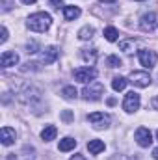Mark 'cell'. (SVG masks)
Returning a JSON list of instances; mask_svg holds the SVG:
<instances>
[{
  "mask_svg": "<svg viewBox=\"0 0 158 160\" xmlns=\"http://www.w3.org/2000/svg\"><path fill=\"white\" fill-rule=\"evenodd\" d=\"M52 24V17L47 13V11H37V13H32L26 21V26L32 30V32H47Z\"/></svg>",
  "mask_w": 158,
  "mask_h": 160,
  "instance_id": "cell-1",
  "label": "cell"
},
{
  "mask_svg": "<svg viewBox=\"0 0 158 160\" xmlns=\"http://www.w3.org/2000/svg\"><path fill=\"white\" fill-rule=\"evenodd\" d=\"M102 93H104V86L99 80L89 82V86H86L84 91H82V95H84L86 101H99L102 97Z\"/></svg>",
  "mask_w": 158,
  "mask_h": 160,
  "instance_id": "cell-2",
  "label": "cell"
},
{
  "mask_svg": "<svg viewBox=\"0 0 158 160\" xmlns=\"http://www.w3.org/2000/svg\"><path fill=\"white\" fill-rule=\"evenodd\" d=\"M138 60H140V63L145 69H153L158 62V56L156 52L151 50V48H141V50H138Z\"/></svg>",
  "mask_w": 158,
  "mask_h": 160,
  "instance_id": "cell-3",
  "label": "cell"
},
{
  "mask_svg": "<svg viewBox=\"0 0 158 160\" xmlns=\"http://www.w3.org/2000/svg\"><path fill=\"white\" fill-rule=\"evenodd\" d=\"M128 82H132L138 88H149L153 80H151V75L147 71H132L128 77Z\"/></svg>",
  "mask_w": 158,
  "mask_h": 160,
  "instance_id": "cell-4",
  "label": "cell"
},
{
  "mask_svg": "<svg viewBox=\"0 0 158 160\" xmlns=\"http://www.w3.org/2000/svg\"><path fill=\"white\" fill-rule=\"evenodd\" d=\"M87 119H89V123H91L95 128H99V130L110 127V116L104 114V112H93V114L87 116Z\"/></svg>",
  "mask_w": 158,
  "mask_h": 160,
  "instance_id": "cell-5",
  "label": "cell"
},
{
  "mask_svg": "<svg viewBox=\"0 0 158 160\" xmlns=\"http://www.w3.org/2000/svg\"><path fill=\"white\" fill-rule=\"evenodd\" d=\"M138 108H140V95L136 91H128L125 95V101H123V110L126 114H134Z\"/></svg>",
  "mask_w": 158,
  "mask_h": 160,
  "instance_id": "cell-6",
  "label": "cell"
},
{
  "mask_svg": "<svg viewBox=\"0 0 158 160\" xmlns=\"http://www.w3.org/2000/svg\"><path fill=\"white\" fill-rule=\"evenodd\" d=\"M95 78H97V69L95 67H78V69H75V80H78L82 84L93 82Z\"/></svg>",
  "mask_w": 158,
  "mask_h": 160,
  "instance_id": "cell-7",
  "label": "cell"
},
{
  "mask_svg": "<svg viewBox=\"0 0 158 160\" xmlns=\"http://www.w3.org/2000/svg\"><path fill=\"white\" fill-rule=\"evenodd\" d=\"M134 138H136V142H138L140 147H149V145L153 143V134H151V130H149L147 127H140V128L136 130Z\"/></svg>",
  "mask_w": 158,
  "mask_h": 160,
  "instance_id": "cell-8",
  "label": "cell"
},
{
  "mask_svg": "<svg viewBox=\"0 0 158 160\" xmlns=\"http://www.w3.org/2000/svg\"><path fill=\"white\" fill-rule=\"evenodd\" d=\"M58 56H60V48L58 47H47L43 52H41V63H45V65H50V63H54L56 60H58Z\"/></svg>",
  "mask_w": 158,
  "mask_h": 160,
  "instance_id": "cell-9",
  "label": "cell"
},
{
  "mask_svg": "<svg viewBox=\"0 0 158 160\" xmlns=\"http://www.w3.org/2000/svg\"><path fill=\"white\" fill-rule=\"evenodd\" d=\"M17 63H19V54H17V52H11V50H4V52H2V56H0V65H2L4 69L13 67V65H17Z\"/></svg>",
  "mask_w": 158,
  "mask_h": 160,
  "instance_id": "cell-10",
  "label": "cell"
},
{
  "mask_svg": "<svg viewBox=\"0 0 158 160\" xmlns=\"http://www.w3.org/2000/svg\"><path fill=\"white\" fill-rule=\"evenodd\" d=\"M156 15L155 13H145L141 19H140V26H141V30H145V32H151V30H155V26H156Z\"/></svg>",
  "mask_w": 158,
  "mask_h": 160,
  "instance_id": "cell-11",
  "label": "cell"
},
{
  "mask_svg": "<svg viewBox=\"0 0 158 160\" xmlns=\"http://www.w3.org/2000/svg\"><path fill=\"white\" fill-rule=\"evenodd\" d=\"M0 138H2V145H11L13 142H15V138H17V134H15V128H9V127H4L2 128V132H0Z\"/></svg>",
  "mask_w": 158,
  "mask_h": 160,
  "instance_id": "cell-12",
  "label": "cell"
},
{
  "mask_svg": "<svg viewBox=\"0 0 158 160\" xmlns=\"http://www.w3.org/2000/svg\"><path fill=\"white\" fill-rule=\"evenodd\" d=\"M104 142L102 140H89L87 142V151L91 153V155H101L102 151H104Z\"/></svg>",
  "mask_w": 158,
  "mask_h": 160,
  "instance_id": "cell-13",
  "label": "cell"
},
{
  "mask_svg": "<svg viewBox=\"0 0 158 160\" xmlns=\"http://www.w3.org/2000/svg\"><path fill=\"white\" fill-rule=\"evenodd\" d=\"M80 8L77 6H63V17H65V21H75V19H78L80 17Z\"/></svg>",
  "mask_w": 158,
  "mask_h": 160,
  "instance_id": "cell-14",
  "label": "cell"
},
{
  "mask_svg": "<svg viewBox=\"0 0 158 160\" xmlns=\"http://www.w3.org/2000/svg\"><path fill=\"white\" fill-rule=\"evenodd\" d=\"M56 134H58V128H56L54 125H47V127L41 130V140L50 142V140H54V138H56Z\"/></svg>",
  "mask_w": 158,
  "mask_h": 160,
  "instance_id": "cell-15",
  "label": "cell"
},
{
  "mask_svg": "<svg viewBox=\"0 0 158 160\" xmlns=\"http://www.w3.org/2000/svg\"><path fill=\"white\" fill-rule=\"evenodd\" d=\"M77 147V140L75 138H63V140H60V145H58V149L60 151H63V153H67V151H73Z\"/></svg>",
  "mask_w": 158,
  "mask_h": 160,
  "instance_id": "cell-16",
  "label": "cell"
},
{
  "mask_svg": "<svg viewBox=\"0 0 158 160\" xmlns=\"http://www.w3.org/2000/svg\"><path fill=\"white\" fill-rule=\"evenodd\" d=\"M93 34H95V28L87 24V26H84V28L78 30V39L80 41H89L91 38H93Z\"/></svg>",
  "mask_w": 158,
  "mask_h": 160,
  "instance_id": "cell-17",
  "label": "cell"
},
{
  "mask_svg": "<svg viewBox=\"0 0 158 160\" xmlns=\"http://www.w3.org/2000/svg\"><path fill=\"white\" fill-rule=\"evenodd\" d=\"M80 56H82V60H84V62L93 63V62L97 60V48H82Z\"/></svg>",
  "mask_w": 158,
  "mask_h": 160,
  "instance_id": "cell-18",
  "label": "cell"
},
{
  "mask_svg": "<svg viewBox=\"0 0 158 160\" xmlns=\"http://www.w3.org/2000/svg\"><path fill=\"white\" fill-rule=\"evenodd\" d=\"M126 84H128V80L125 78V77H114V80H112L114 91H123V89L126 88Z\"/></svg>",
  "mask_w": 158,
  "mask_h": 160,
  "instance_id": "cell-19",
  "label": "cell"
},
{
  "mask_svg": "<svg viewBox=\"0 0 158 160\" xmlns=\"http://www.w3.org/2000/svg\"><path fill=\"white\" fill-rule=\"evenodd\" d=\"M62 95H63V99L71 101V99H77L78 91H77V88H75V86H65V88L62 89Z\"/></svg>",
  "mask_w": 158,
  "mask_h": 160,
  "instance_id": "cell-20",
  "label": "cell"
},
{
  "mask_svg": "<svg viewBox=\"0 0 158 160\" xmlns=\"http://www.w3.org/2000/svg\"><path fill=\"white\" fill-rule=\"evenodd\" d=\"M104 38H106V41H117L119 38V32H117V28H114V26H106L104 28Z\"/></svg>",
  "mask_w": 158,
  "mask_h": 160,
  "instance_id": "cell-21",
  "label": "cell"
},
{
  "mask_svg": "<svg viewBox=\"0 0 158 160\" xmlns=\"http://www.w3.org/2000/svg\"><path fill=\"white\" fill-rule=\"evenodd\" d=\"M121 63H123V62H121V58L116 56V54H112V56H108V58H106V65H108V67H121Z\"/></svg>",
  "mask_w": 158,
  "mask_h": 160,
  "instance_id": "cell-22",
  "label": "cell"
},
{
  "mask_svg": "<svg viewBox=\"0 0 158 160\" xmlns=\"http://www.w3.org/2000/svg\"><path fill=\"white\" fill-rule=\"evenodd\" d=\"M36 48H37V43H36V41H32V43H28V45H26V52H28V54H34V52H37Z\"/></svg>",
  "mask_w": 158,
  "mask_h": 160,
  "instance_id": "cell-23",
  "label": "cell"
},
{
  "mask_svg": "<svg viewBox=\"0 0 158 160\" xmlns=\"http://www.w3.org/2000/svg\"><path fill=\"white\" fill-rule=\"evenodd\" d=\"M2 2V11L6 13V11H9L11 8H13V4H11V0H0Z\"/></svg>",
  "mask_w": 158,
  "mask_h": 160,
  "instance_id": "cell-24",
  "label": "cell"
},
{
  "mask_svg": "<svg viewBox=\"0 0 158 160\" xmlns=\"http://www.w3.org/2000/svg\"><path fill=\"white\" fill-rule=\"evenodd\" d=\"M0 34H2V36H0V43H6V41H7V36H9V34H7V28H6V26H2Z\"/></svg>",
  "mask_w": 158,
  "mask_h": 160,
  "instance_id": "cell-25",
  "label": "cell"
},
{
  "mask_svg": "<svg viewBox=\"0 0 158 160\" xmlns=\"http://www.w3.org/2000/svg\"><path fill=\"white\" fill-rule=\"evenodd\" d=\"M62 119L67 121V123H69V121H73V112H71V110H65V112L62 114Z\"/></svg>",
  "mask_w": 158,
  "mask_h": 160,
  "instance_id": "cell-26",
  "label": "cell"
},
{
  "mask_svg": "<svg viewBox=\"0 0 158 160\" xmlns=\"http://www.w3.org/2000/svg\"><path fill=\"white\" fill-rule=\"evenodd\" d=\"M50 6H52L54 9H60V8L63 6V2H62V0H50Z\"/></svg>",
  "mask_w": 158,
  "mask_h": 160,
  "instance_id": "cell-27",
  "label": "cell"
},
{
  "mask_svg": "<svg viewBox=\"0 0 158 160\" xmlns=\"http://www.w3.org/2000/svg\"><path fill=\"white\" fill-rule=\"evenodd\" d=\"M110 160H134V158H130V157H126V155H116V157H112Z\"/></svg>",
  "mask_w": 158,
  "mask_h": 160,
  "instance_id": "cell-28",
  "label": "cell"
},
{
  "mask_svg": "<svg viewBox=\"0 0 158 160\" xmlns=\"http://www.w3.org/2000/svg\"><path fill=\"white\" fill-rule=\"evenodd\" d=\"M151 106H153L155 110H158V95L155 97V99H153V101H151Z\"/></svg>",
  "mask_w": 158,
  "mask_h": 160,
  "instance_id": "cell-29",
  "label": "cell"
},
{
  "mask_svg": "<svg viewBox=\"0 0 158 160\" xmlns=\"http://www.w3.org/2000/svg\"><path fill=\"white\" fill-rule=\"evenodd\" d=\"M128 47H130V41H123V43H121V48H123V50H126ZM126 52H128V50H126Z\"/></svg>",
  "mask_w": 158,
  "mask_h": 160,
  "instance_id": "cell-30",
  "label": "cell"
},
{
  "mask_svg": "<svg viewBox=\"0 0 158 160\" xmlns=\"http://www.w3.org/2000/svg\"><path fill=\"white\" fill-rule=\"evenodd\" d=\"M71 160H86V157H82V155H75V157H71Z\"/></svg>",
  "mask_w": 158,
  "mask_h": 160,
  "instance_id": "cell-31",
  "label": "cell"
},
{
  "mask_svg": "<svg viewBox=\"0 0 158 160\" xmlns=\"http://www.w3.org/2000/svg\"><path fill=\"white\" fill-rule=\"evenodd\" d=\"M21 2H22V4H26V6H30V4H34L36 0H21Z\"/></svg>",
  "mask_w": 158,
  "mask_h": 160,
  "instance_id": "cell-32",
  "label": "cell"
},
{
  "mask_svg": "<svg viewBox=\"0 0 158 160\" xmlns=\"http://www.w3.org/2000/svg\"><path fill=\"white\" fill-rule=\"evenodd\" d=\"M153 158L158 160V147H156V149H153Z\"/></svg>",
  "mask_w": 158,
  "mask_h": 160,
  "instance_id": "cell-33",
  "label": "cell"
},
{
  "mask_svg": "<svg viewBox=\"0 0 158 160\" xmlns=\"http://www.w3.org/2000/svg\"><path fill=\"white\" fill-rule=\"evenodd\" d=\"M99 2H116V0H99Z\"/></svg>",
  "mask_w": 158,
  "mask_h": 160,
  "instance_id": "cell-34",
  "label": "cell"
},
{
  "mask_svg": "<svg viewBox=\"0 0 158 160\" xmlns=\"http://www.w3.org/2000/svg\"><path fill=\"white\" fill-rule=\"evenodd\" d=\"M156 138H158V130H156Z\"/></svg>",
  "mask_w": 158,
  "mask_h": 160,
  "instance_id": "cell-35",
  "label": "cell"
},
{
  "mask_svg": "<svg viewBox=\"0 0 158 160\" xmlns=\"http://www.w3.org/2000/svg\"><path fill=\"white\" fill-rule=\"evenodd\" d=\"M138 2H143V0H138Z\"/></svg>",
  "mask_w": 158,
  "mask_h": 160,
  "instance_id": "cell-36",
  "label": "cell"
}]
</instances>
